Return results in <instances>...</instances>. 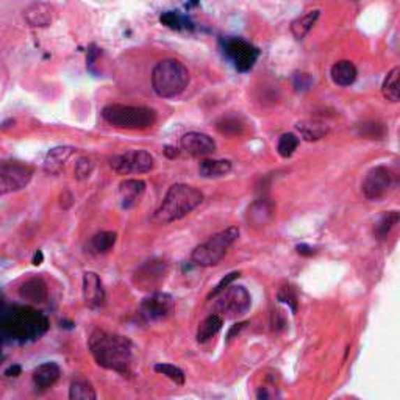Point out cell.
<instances>
[{"label": "cell", "instance_id": "obj_22", "mask_svg": "<svg viewBox=\"0 0 400 400\" xmlns=\"http://www.w3.org/2000/svg\"><path fill=\"white\" fill-rule=\"evenodd\" d=\"M330 75L334 84H338V87H350V84H353V82L357 80L358 71L352 61L341 60L333 64Z\"/></svg>", "mask_w": 400, "mask_h": 400}, {"label": "cell", "instance_id": "obj_17", "mask_svg": "<svg viewBox=\"0 0 400 400\" xmlns=\"http://www.w3.org/2000/svg\"><path fill=\"white\" fill-rule=\"evenodd\" d=\"M144 193H146V183L138 179H127L121 182L117 199L124 209H130L141 202Z\"/></svg>", "mask_w": 400, "mask_h": 400}, {"label": "cell", "instance_id": "obj_14", "mask_svg": "<svg viewBox=\"0 0 400 400\" xmlns=\"http://www.w3.org/2000/svg\"><path fill=\"white\" fill-rule=\"evenodd\" d=\"M180 147L189 156H205L216 150V142L212 136L199 132H189L182 136Z\"/></svg>", "mask_w": 400, "mask_h": 400}, {"label": "cell", "instance_id": "obj_3", "mask_svg": "<svg viewBox=\"0 0 400 400\" xmlns=\"http://www.w3.org/2000/svg\"><path fill=\"white\" fill-rule=\"evenodd\" d=\"M202 202L203 194L198 188L185 185V183H177L168 189L161 205L156 208L152 216V222L158 225H166L170 222L180 221L194 212Z\"/></svg>", "mask_w": 400, "mask_h": 400}, {"label": "cell", "instance_id": "obj_42", "mask_svg": "<svg viewBox=\"0 0 400 400\" xmlns=\"http://www.w3.org/2000/svg\"><path fill=\"white\" fill-rule=\"evenodd\" d=\"M43 258H44V255H43V252L41 251H38L36 253H35V257H34V265L35 266H39L43 263Z\"/></svg>", "mask_w": 400, "mask_h": 400}, {"label": "cell", "instance_id": "obj_32", "mask_svg": "<svg viewBox=\"0 0 400 400\" xmlns=\"http://www.w3.org/2000/svg\"><path fill=\"white\" fill-rule=\"evenodd\" d=\"M216 128H218L219 133L222 135L236 136V135L242 133L244 126H242V122L238 119V117H222V119L218 122V126H216Z\"/></svg>", "mask_w": 400, "mask_h": 400}, {"label": "cell", "instance_id": "obj_20", "mask_svg": "<svg viewBox=\"0 0 400 400\" xmlns=\"http://www.w3.org/2000/svg\"><path fill=\"white\" fill-rule=\"evenodd\" d=\"M61 376V369L57 363H44L38 366L34 372V383L39 390H49Z\"/></svg>", "mask_w": 400, "mask_h": 400}, {"label": "cell", "instance_id": "obj_33", "mask_svg": "<svg viewBox=\"0 0 400 400\" xmlns=\"http://www.w3.org/2000/svg\"><path fill=\"white\" fill-rule=\"evenodd\" d=\"M155 372L161 373V376L168 377L169 380H172L175 385H183L185 383V373L174 364H168V363H158L155 364Z\"/></svg>", "mask_w": 400, "mask_h": 400}, {"label": "cell", "instance_id": "obj_30", "mask_svg": "<svg viewBox=\"0 0 400 400\" xmlns=\"http://www.w3.org/2000/svg\"><path fill=\"white\" fill-rule=\"evenodd\" d=\"M400 221V214L399 212H388L385 213L380 221L376 224V236L378 239H385L386 236H388L392 230H394V227L399 224Z\"/></svg>", "mask_w": 400, "mask_h": 400}, {"label": "cell", "instance_id": "obj_41", "mask_svg": "<svg viewBox=\"0 0 400 400\" xmlns=\"http://www.w3.org/2000/svg\"><path fill=\"white\" fill-rule=\"evenodd\" d=\"M246 325H247L246 323H242V324H238V327H233V329L230 330V333H228V339H232L233 334H235V333H239L242 329H244Z\"/></svg>", "mask_w": 400, "mask_h": 400}, {"label": "cell", "instance_id": "obj_29", "mask_svg": "<svg viewBox=\"0 0 400 400\" xmlns=\"http://www.w3.org/2000/svg\"><path fill=\"white\" fill-rule=\"evenodd\" d=\"M71 400H96L97 394L94 386L87 380H77L69 388Z\"/></svg>", "mask_w": 400, "mask_h": 400}, {"label": "cell", "instance_id": "obj_5", "mask_svg": "<svg viewBox=\"0 0 400 400\" xmlns=\"http://www.w3.org/2000/svg\"><path fill=\"white\" fill-rule=\"evenodd\" d=\"M102 117L114 128L146 130L155 124L156 111L149 107L111 103L102 110Z\"/></svg>", "mask_w": 400, "mask_h": 400}, {"label": "cell", "instance_id": "obj_18", "mask_svg": "<svg viewBox=\"0 0 400 400\" xmlns=\"http://www.w3.org/2000/svg\"><path fill=\"white\" fill-rule=\"evenodd\" d=\"M275 216V205L267 199L255 200L247 209V221L253 227H266Z\"/></svg>", "mask_w": 400, "mask_h": 400}, {"label": "cell", "instance_id": "obj_16", "mask_svg": "<svg viewBox=\"0 0 400 400\" xmlns=\"http://www.w3.org/2000/svg\"><path fill=\"white\" fill-rule=\"evenodd\" d=\"M24 19L30 27H49L55 19V8L47 2H34L24 10Z\"/></svg>", "mask_w": 400, "mask_h": 400}, {"label": "cell", "instance_id": "obj_8", "mask_svg": "<svg viewBox=\"0 0 400 400\" xmlns=\"http://www.w3.org/2000/svg\"><path fill=\"white\" fill-rule=\"evenodd\" d=\"M110 168L119 175L147 174L155 168V158L147 150H128L110 158Z\"/></svg>", "mask_w": 400, "mask_h": 400}, {"label": "cell", "instance_id": "obj_24", "mask_svg": "<svg viewBox=\"0 0 400 400\" xmlns=\"http://www.w3.org/2000/svg\"><path fill=\"white\" fill-rule=\"evenodd\" d=\"M296 127L305 141L323 140L330 132L329 126L320 121H302Z\"/></svg>", "mask_w": 400, "mask_h": 400}, {"label": "cell", "instance_id": "obj_15", "mask_svg": "<svg viewBox=\"0 0 400 400\" xmlns=\"http://www.w3.org/2000/svg\"><path fill=\"white\" fill-rule=\"evenodd\" d=\"M83 299L91 310H99L105 305V290L96 272H84L83 275Z\"/></svg>", "mask_w": 400, "mask_h": 400}, {"label": "cell", "instance_id": "obj_26", "mask_svg": "<svg viewBox=\"0 0 400 400\" xmlns=\"http://www.w3.org/2000/svg\"><path fill=\"white\" fill-rule=\"evenodd\" d=\"M319 16H320V11L313 10V11H308L306 15L297 17L296 21L291 24L292 35L296 36L297 39H304L308 34H310L311 29L314 27V24L318 22Z\"/></svg>", "mask_w": 400, "mask_h": 400}, {"label": "cell", "instance_id": "obj_35", "mask_svg": "<svg viewBox=\"0 0 400 400\" xmlns=\"http://www.w3.org/2000/svg\"><path fill=\"white\" fill-rule=\"evenodd\" d=\"M160 21H161V24H165L166 27L172 29V30L186 29L189 25V22L186 21V17H183L179 15V13H174V11L165 13V15L160 17Z\"/></svg>", "mask_w": 400, "mask_h": 400}, {"label": "cell", "instance_id": "obj_44", "mask_svg": "<svg viewBox=\"0 0 400 400\" xmlns=\"http://www.w3.org/2000/svg\"><path fill=\"white\" fill-rule=\"evenodd\" d=\"M0 358H2V343H0Z\"/></svg>", "mask_w": 400, "mask_h": 400}, {"label": "cell", "instance_id": "obj_34", "mask_svg": "<svg viewBox=\"0 0 400 400\" xmlns=\"http://www.w3.org/2000/svg\"><path fill=\"white\" fill-rule=\"evenodd\" d=\"M94 170V163L88 156H80L74 166V177L77 180H87Z\"/></svg>", "mask_w": 400, "mask_h": 400}, {"label": "cell", "instance_id": "obj_13", "mask_svg": "<svg viewBox=\"0 0 400 400\" xmlns=\"http://www.w3.org/2000/svg\"><path fill=\"white\" fill-rule=\"evenodd\" d=\"M168 275V266L161 260H150L133 275V283L141 291L154 292L158 290Z\"/></svg>", "mask_w": 400, "mask_h": 400}, {"label": "cell", "instance_id": "obj_21", "mask_svg": "<svg viewBox=\"0 0 400 400\" xmlns=\"http://www.w3.org/2000/svg\"><path fill=\"white\" fill-rule=\"evenodd\" d=\"M19 296L24 300L34 302V304H41V302H44L49 296L47 285H45L43 279H29L19 288Z\"/></svg>", "mask_w": 400, "mask_h": 400}, {"label": "cell", "instance_id": "obj_1", "mask_svg": "<svg viewBox=\"0 0 400 400\" xmlns=\"http://www.w3.org/2000/svg\"><path fill=\"white\" fill-rule=\"evenodd\" d=\"M91 355L103 369L127 373L132 366L133 347L130 339L121 334L96 329L88 341Z\"/></svg>", "mask_w": 400, "mask_h": 400}, {"label": "cell", "instance_id": "obj_28", "mask_svg": "<svg viewBox=\"0 0 400 400\" xmlns=\"http://www.w3.org/2000/svg\"><path fill=\"white\" fill-rule=\"evenodd\" d=\"M117 241V233L116 232H101L94 235L89 241V251L97 255L107 253L111 249L114 247Z\"/></svg>", "mask_w": 400, "mask_h": 400}, {"label": "cell", "instance_id": "obj_36", "mask_svg": "<svg viewBox=\"0 0 400 400\" xmlns=\"http://www.w3.org/2000/svg\"><path fill=\"white\" fill-rule=\"evenodd\" d=\"M277 299L291 308L292 313L297 311V296L291 286H283L277 294Z\"/></svg>", "mask_w": 400, "mask_h": 400}, {"label": "cell", "instance_id": "obj_40", "mask_svg": "<svg viewBox=\"0 0 400 400\" xmlns=\"http://www.w3.org/2000/svg\"><path fill=\"white\" fill-rule=\"evenodd\" d=\"M5 376L6 377H19L21 376V366H11V367H8V369L5 371Z\"/></svg>", "mask_w": 400, "mask_h": 400}, {"label": "cell", "instance_id": "obj_27", "mask_svg": "<svg viewBox=\"0 0 400 400\" xmlns=\"http://www.w3.org/2000/svg\"><path fill=\"white\" fill-rule=\"evenodd\" d=\"M222 324H224V318H221L219 314H209V316L199 325L198 343L203 344L212 339L214 334L222 329Z\"/></svg>", "mask_w": 400, "mask_h": 400}, {"label": "cell", "instance_id": "obj_2", "mask_svg": "<svg viewBox=\"0 0 400 400\" xmlns=\"http://www.w3.org/2000/svg\"><path fill=\"white\" fill-rule=\"evenodd\" d=\"M49 329V320L30 306H13L0 316V332L16 341H35Z\"/></svg>", "mask_w": 400, "mask_h": 400}, {"label": "cell", "instance_id": "obj_39", "mask_svg": "<svg viewBox=\"0 0 400 400\" xmlns=\"http://www.w3.org/2000/svg\"><path fill=\"white\" fill-rule=\"evenodd\" d=\"M297 253L299 255H304V257H313L314 253V249L310 247V246H306V244H299L297 246Z\"/></svg>", "mask_w": 400, "mask_h": 400}, {"label": "cell", "instance_id": "obj_37", "mask_svg": "<svg viewBox=\"0 0 400 400\" xmlns=\"http://www.w3.org/2000/svg\"><path fill=\"white\" fill-rule=\"evenodd\" d=\"M239 275H241L239 272H230V274H228V275H225V277L222 279L218 285H216V288H214V290L212 291V294H209L208 299H212V297H216V296H218V294H219L221 291H224L227 286H230L232 281H233V280H236V279H238Z\"/></svg>", "mask_w": 400, "mask_h": 400}, {"label": "cell", "instance_id": "obj_19", "mask_svg": "<svg viewBox=\"0 0 400 400\" xmlns=\"http://www.w3.org/2000/svg\"><path fill=\"white\" fill-rule=\"evenodd\" d=\"M74 152H75V149L72 146H60V147L52 149L47 154V156H45L44 170L50 175H60L64 170V166H66L68 160L72 155H74Z\"/></svg>", "mask_w": 400, "mask_h": 400}, {"label": "cell", "instance_id": "obj_25", "mask_svg": "<svg viewBox=\"0 0 400 400\" xmlns=\"http://www.w3.org/2000/svg\"><path fill=\"white\" fill-rule=\"evenodd\" d=\"M382 94L388 102L397 103L400 101V68L396 66L394 69H391L386 75L383 87H382Z\"/></svg>", "mask_w": 400, "mask_h": 400}, {"label": "cell", "instance_id": "obj_31", "mask_svg": "<svg viewBox=\"0 0 400 400\" xmlns=\"http://www.w3.org/2000/svg\"><path fill=\"white\" fill-rule=\"evenodd\" d=\"M299 147V138L294 133H285L280 136L277 150L280 156L283 158H290V156L296 152V149Z\"/></svg>", "mask_w": 400, "mask_h": 400}, {"label": "cell", "instance_id": "obj_4", "mask_svg": "<svg viewBox=\"0 0 400 400\" xmlns=\"http://www.w3.org/2000/svg\"><path fill=\"white\" fill-rule=\"evenodd\" d=\"M189 84V71L174 58H166L155 64L152 71V88L163 99L180 96Z\"/></svg>", "mask_w": 400, "mask_h": 400}, {"label": "cell", "instance_id": "obj_10", "mask_svg": "<svg viewBox=\"0 0 400 400\" xmlns=\"http://www.w3.org/2000/svg\"><path fill=\"white\" fill-rule=\"evenodd\" d=\"M34 170L17 161H6L0 165V195L21 191L29 185Z\"/></svg>", "mask_w": 400, "mask_h": 400}, {"label": "cell", "instance_id": "obj_23", "mask_svg": "<svg viewBox=\"0 0 400 400\" xmlns=\"http://www.w3.org/2000/svg\"><path fill=\"white\" fill-rule=\"evenodd\" d=\"M232 170V163L228 160H203L199 166V174L203 179H218Z\"/></svg>", "mask_w": 400, "mask_h": 400}, {"label": "cell", "instance_id": "obj_7", "mask_svg": "<svg viewBox=\"0 0 400 400\" xmlns=\"http://www.w3.org/2000/svg\"><path fill=\"white\" fill-rule=\"evenodd\" d=\"M218 300L214 302V311L221 318L235 319L249 311L252 305V297L244 286H227L224 291H221Z\"/></svg>", "mask_w": 400, "mask_h": 400}, {"label": "cell", "instance_id": "obj_6", "mask_svg": "<svg viewBox=\"0 0 400 400\" xmlns=\"http://www.w3.org/2000/svg\"><path fill=\"white\" fill-rule=\"evenodd\" d=\"M239 238L238 227H228L225 230L216 233L202 242L191 253L193 265L199 267H212L221 263V260L225 257L228 249L232 247L233 242Z\"/></svg>", "mask_w": 400, "mask_h": 400}, {"label": "cell", "instance_id": "obj_11", "mask_svg": "<svg viewBox=\"0 0 400 400\" xmlns=\"http://www.w3.org/2000/svg\"><path fill=\"white\" fill-rule=\"evenodd\" d=\"M175 300L170 294L154 291L150 296L144 299L140 305V316L146 323H158L170 316L174 311Z\"/></svg>", "mask_w": 400, "mask_h": 400}, {"label": "cell", "instance_id": "obj_9", "mask_svg": "<svg viewBox=\"0 0 400 400\" xmlns=\"http://www.w3.org/2000/svg\"><path fill=\"white\" fill-rule=\"evenodd\" d=\"M394 174L392 170L385 166L372 168L369 172L366 174L364 180L362 183V193L367 200H380L385 195L391 193V189L394 188Z\"/></svg>", "mask_w": 400, "mask_h": 400}, {"label": "cell", "instance_id": "obj_38", "mask_svg": "<svg viewBox=\"0 0 400 400\" xmlns=\"http://www.w3.org/2000/svg\"><path fill=\"white\" fill-rule=\"evenodd\" d=\"M311 84V78L308 74H297L294 78V87L297 89H308V87Z\"/></svg>", "mask_w": 400, "mask_h": 400}, {"label": "cell", "instance_id": "obj_12", "mask_svg": "<svg viewBox=\"0 0 400 400\" xmlns=\"http://www.w3.org/2000/svg\"><path fill=\"white\" fill-rule=\"evenodd\" d=\"M224 50L239 72L251 71L258 60V49L241 38L225 39Z\"/></svg>", "mask_w": 400, "mask_h": 400}, {"label": "cell", "instance_id": "obj_43", "mask_svg": "<svg viewBox=\"0 0 400 400\" xmlns=\"http://www.w3.org/2000/svg\"><path fill=\"white\" fill-rule=\"evenodd\" d=\"M165 154L169 156V158H175L177 155H179V152H177V149H174V147H170V146H168L166 147V150H165Z\"/></svg>", "mask_w": 400, "mask_h": 400}]
</instances>
